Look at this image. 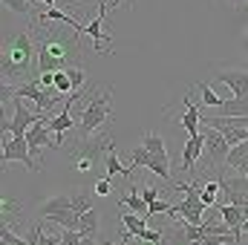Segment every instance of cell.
Segmentation results:
<instances>
[{
  "mask_svg": "<svg viewBox=\"0 0 248 245\" xmlns=\"http://www.w3.org/2000/svg\"><path fill=\"white\" fill-rule=\"evenodd\" d=\"M35 26V46H38V72H58L69 66H81L78 29L58 23L46 26V20H32Z\"/></svg>",
  "mask_w": 248,
  "mask_h": 245,
  "instance_id": "cell-1",
  "label": "cell"
},
{
  "mask_svg": "<svg viewBox=\"0 0 248 245\" xmlns=\"http://www.w3.org/2000/svg\"><path fill=\"white\" fill-rule=\"evenodd\" d=\"M0 75L9 84L17 81H35L38 78V46L29 38V32H17L15 38H6L3 55H0Z\"/></svg>",
  "mask_w": 248,
  "mask_h": 245,
  "instance_id": "cell-2",
  "label": "cell"
},
{
  "mask_svg": "<svg viewBox=\"0 0 248 245\" xmlns=\"http://www.w3.org/2000/svg\"><path fill=\"white\" fill-rule=\"evenodd\" d=\"M113 144V136L107 133H98V136H87V138H78L75 147L69 150V162L78 173H95L101 168V162L107 159V147Z\"/></svg>",
  "mask_w": 248,
  "mask_h": 245,
  "instance_id": "cell-3",
  "label": "cell"
},
{
  "mask_svg": "<svg viewBox=\"0 0 248 245\" xmlns=\"http://www.w3.org/2000/svg\"><path fill=\"white\" fill-rule=\"evenodd\" d=\"M110 101H113V87L107 84V87H98L95 90V95H93V101L81 110V122H78V138H87V136H93L101 124L107 122L110 116H113V107H110Z\"/></svg>",
  "mask_w": 248,
  "mask_h": 245,
  "instance_id": "cell-4",
  "label": "cell"
},
{
  "mask_svg": "<svg viewBox=\"0 0 248 245\" xmlns=\"http://www.w3.org/2000/svg\"><path fill=\"white\" fill-rule=\"evenodd\" d=\"M202 133H205V153H202V165L196 168V173H199V176L214 173V179H219L231 144L225 141V136H222L219 130H214V127H208V124H202Z\"/></svg>",
  "mask_w": 248,
  "mask_h": 245,
  "instance_id": "cell-5",
  "label": "cell"
},
{
  "mask_svg": "<svg viewBox=\"0 0 248 245\" xmlns=\"http://www.w3.org/2000/svg\"><path fill=\"white\" fill-rule=\"evenodd\" d=\"M3 162H23L26 170H35V173L41 170V162L32 156L29 141L26 138H17V136L9 138V130H3Z\"/></svg>",
  "mask_w": 248,
  "mask_h": 245,
  "instance_id": "cell-6",
  "label": "cell"
},
{
  "mask_svg": "<svg viewBox=\"0 0 248 245\" xmlns=\"http://www.w3.org/2000/svg\"><path fill=\"white\" fill-rule=\"evenodd\" d=\"M214 78L231 90V98L248 101V66H217Z\"/></svg>",
  "mask_w": 248,
  "mask_h": 245,
  "instance_id": "cell-7",
  "label": "cell"
},
{
  "mask_svg": "<svg viewBox=\"0 0 248 245\" xmlns=\"http://www.w3.org/2000/svg\"><path fill=\"white\" fill-rule=\"evenodd\" d=\"M107 12H110V0H98V17H95V20H90V23H84L81 35H90V38H93V46H95L98 52H104V55H113V49H104V46H101L104 41H107V44H113V38L104 32Z\"/></svg>",
  "mask_w": 248,
  "mask_h": 245,
  "instance_id": "cell-8",
  "label": "cell"
},
{
  "mask_svg": "<svg viewBox=\"0 0 248 245\" xmlns=\"http://www.w3.org/2000/svg\"><path fill=\"white\" fill-rule=\"evenodd\" d=\"M219 190L225 193V202L248 208V173H234V176H219ZM222 205V202H217Z\"/></svg>",
  "mask_w": 248,
  "mask_h": 245,
  "instance_id": "cell-9",
  "label": "cell"
},
{
  "mask_svg": "<svg viewBox=\"0 0 248 245\" xmlns=\"http://www.w3.org/2000/svg\"><path fill=\"white\" fill-rule=\"evenodd\" d=\"M12 107H15V116H12V124H9V130H12V136H17V138H26V133H29V127L32 124H38L44 119V113H29L26 107H23V98H12Z\"/></svg>",
  "mask_w": 248,
  "mask_h": 245,
  "instance_id": "cell-10",
  "label": "cell"
},
{
  "mask_svg": "<svg viewBox=\"0 0 248 245\" xmlns=\"http://www.w3.org/2000/svg\"><path fill=\"white\" fill-rule=\"evenodd\" d=\"M214 211L219 214V219L225 222V228L243 243V222H246V216H248V208H243V205H231V202H222V205H217Z\"/></svg>",
  "mask_w": 248,
  "mask_h": 245,
  "instance_id": "cell-11",
  "label": "cell"
},
{
  "mask_svg": "<svg viewBox=\"0 0 248 245\" xmlns=\"http://www.w3.org/2000/svg\"><path fill=\"white\" fill-rule=\"evenodd\" d=\"M182 104H185V113L179 116V124H182V127L187 130V136H202V110L193 104L190 92H185Z\"/></svg>",
  "mask_w": 248,
  "mask_h": 245,
  "instance_id": "cell-12",
  "label": "cell"
},
{
  "mask_svg": "<svg viewBox=\"0 0 248 245\" xmlns=\"http://www.w3.org/2000/svg\"><path fill=\"white\" fill-rule=\"evenodd\" d=\"M202 153H205V133L202 136H187V144L182 150V170L185 173L196 170V162L202 159Z\"/></svg>",
  "mask_w": 248,
  "mask_h": 245,
  "instance_id": "cell-13",
  "label": "cell"
},
{
  "mask_svg": "<svg viewBox=\"0 0 248 245\" xmlns=\"http://www.w3.org/2000/svg\"><path fill=\"white\" fill-rule=\"evenodd\" d=\"M141 144H144V147L150 150V156H153V159H156L159 165L170 168V165H168V162H170V159H168V147H165V138H162L159 133H150V130H147V133L141 136Z\"/></svg>",
  "mask_w": 248,
  "mask_h": 245,
  "instance_id": "cell-14",
  "label": "cell"
},
{
  "mask_svg": "<svg viewBox=\"0 0 248 245\" xmlns=\"http://www.w3.org/2000/svg\"><path fill=\"white\" fill-rule=\"evenodd\" d=\"M66 208H75L72 196H66V193H55V196H49V199H44V202H41V208H38V216H41V219H49L52 214L66 211Z\"/></svg>",
  "mask_w": 248,
  "mask_h": 245,
  "instance_id": "cell-15",
  "label": "cell"
},
{
  "mask_svg": "<svg viewBox=\"0 0 248 245\" xmlns=\"http://www.w3.org/2000/svg\"><path fill=\"white\" fill-rule=\"evenodd\" d=\"M225 168L234 170V173H248V141H243V144H237V147L228 150Z\"/></svg>",
  "mask_w": 248,
  "mask_h": 245,
  "instance_id": "cell-16",
  "label": "cell"
},
{
  "mask_svg": "<svg viewBox=\"0 0 248 245\" xmlns=\"http://www.w3.org/2000/svg\"><path fill=\"white\" fill-rule=\"evenodd\" d=\"M147 228V219L144 216H139V214H133V211H127V208H122V234H133V237H139L141 231Z\"/></svg>",
  "mask_w": 248,
  "mask_h": 245,
  "instance_id": "cell-17",
  "label": "cell"
},
{
  "mask_svg": "<svg viewBox=\"0 0 248 245\" xmlns=\"http://www.w3.org/2000/svg\"><path fill=\"white\" fill-rule=\"evenodd\" d=\"M104 165H107V176H124V179L133 176V168L119 162V156H116V144L107 147V159H104Z\"/></svg>",
  "mask_w": 248,
  "mask_h": 245,
  "instance_id": "cell-18",
  "label": "cell"
},
{
  "mask_svg": "<svg viewBox=\"0 0 248 245\" xmlns=\"http://www.w3.org/2000/svg\"><path fill=\"white\" fill-rule=\"evenodd\" d=\"M26 243L29 245H61V237L58 234H46L41 228V222H32V228L26 231Z\"/></svg>",
  "mask_w": 248,
  "mask_h": 245,
  "instance_id": "cell-19",
  "label": "cell"
},
{
  "mask_svg": "<svg viewBox=\"0 0 248 245\" xmlns=\"http://www.w3.org/2000/svg\"><path fill=\"white\" fill-rule=\"evenodd\" d=\"M122 208L139 214V216H144V219H150V216H147V202H144V196L139 193V187H130V193L122 199Z\"/></svg>",
  "mask_w": 248,
  "mask_h": 245,
  "instance_id": "cell-20",
  "label": "cell"
},
{
  "mask_svg": "<svg viewBox=\"0 0 248 245\" xmlns=\"http://www.w3.org/2000/svg\"><path fill=\"white\" fill-rule=\"evenodd\" d=\"M78 234L81 237H98V208L93 205L87 214H81V228H78Z\"/></svg>",
  "mask_w": 248,
  "mask_h": 245,
  "instance_id": "cell-21",
  "label": "cell"
},
{
  "mask_svg": "<svg viewBox=\"0 0 248 245\" xmlns=\"http://www.w3.org/2000/svg\"><path fill=\"white\" fill-rule=\"evenodd\" d=\"M217 116H248V101H243V98H225L217 107Z\"/></svg>",
  "mask_w": 248,
  "mask_h": 245,
  "instance_id": "cell-22",
  "label": "cell"
},
{
  "mask_svg": "<svg viewBox=\"0 0 248 245\" xmlns=\"http://www.w3.org/2000/svg\"><path fill=\"white\" fill-rule=\"evenodd\" d=\"M127 159H130V168L136 170V168H147L150 170V165H153V156H150V150L144 147V144H136L130 153H127Z\"/></svg>",
  "mask_w": 248,
  "mask_h": 245,
  "instance_id": "cell-23",
  "label": "cell"
},
{
  "mask_svg": "<svg viewBox=\"0 0 248 245\" xmlns=\"http://www.w3.org/2000/svg\"><path fill=\"white\" fill-rule=\"evenodd\" d=\"M199 92H202V104H208V107H214V110L225 101V98H219V95H217V92H214L205 81H199Z\"/></svg>",
  "mask_w": 248,
  "mask_h": 245,
  "instance_id": "cell-24",
  "label": "cell"
},
{
  "mask_svg": "<svg viewBox=\"0 0 248 245\" xmlns=\"http://www.w3.org/2000/svg\"><path fill=\"white\" fill-rule=\"evenodd\" d=\"M139 240H144V243H150V245H162L165 243V231L162 228H144L139 234Z\"/></svg>",
  "mask_w": 248,
  "mask_h": 245,
  "instance_id": "cell-25",
  "label": "cell"
},
{
  "mask_svg": "<svg viewBox=\"0 0 248 245\" xmlns=\"http://www.w3.org/2000/svg\"><path fill=\"white\" fill-rule=\"evenodd\" d=\"M3 6L17 12V15H35L32 12V0H3Z\"/></svg>",
  "mask_w": 248,
  "mask_h": 245,
  "instance_id": "cell-26",
  "label": "cell"
},
{
  "mask_svg": "<svg viewBox=\"0 0 248 245\" xmlns=\"http://www.w3.org/2000/svg\"><path fill=\"white\" fill-rule=\"evenodd\" d=\"M173 208V202H165V199H153L147 202V216H156V214H168Z\"/></svg>",
  "mask_w": 248,
  "mask_h": 245,
  "instance_id": "cell-27",
  "label": "cell"
},
{
  "mask_svg": "<svg viewBox=\"0 0 248 245\" xmlns=\"http://www.w3.org/2000/svg\"><path fill=\"white\" fill-rule=\"evenodd\" d=\"M55 87L61 90L63 95H66V92H75V90H72V81H69V72H66V69H58V72H55Z\"/></svg>",
  "mask_w": 248,
  "mask_h": 245,
  "instance_id": "cell-28",
  "label": "cell"
},
{
  "mask_svg": "<svg viewBox=\"0 0 248 245\" xmlns=\"http://www.w3.org/2000/svg\"><path fill=\"white\" fill-rule=\"evenodd\" d=\"M66 72H69V81H72V90H81V87L87 84V75H84V69H81V66H69Z\"/></svg>",
  "mask_w": 248,
  "mask_h": 245,
  "instance_id": "cell-29",
  "label": "cell"
},
{
  "mask_svg": "<svg viewBox=\"0 0 248 245\" xmlns=\"http://www.w3.org/2000/svg\"><path fill=\"white\" fill-rule=\"evenodd\" d=\"M81 243H84V237L78 231H69V228L61 231V245H81Z\"/></svg>",
  "mask_w": 248,
  "mask_h": 245,
  "instance_id": "cell-30",
  "label": "cell"
},
{
  "mask_svg": "<svg viewBox=\"0 0 248 245\" xmlns=\"http://www.w3.org/2000/svg\"><path fill=\"white\" fill-rule=\"evenodd\" d=\"M93 190H95L98 196H110V193H113V176H104V179H98Z\"/></svg>",
  "mask_w": 248,
  "mask_h": 245,
  "instance_id": "cell-31",
  "label": "cell"
},
{
  "mask_svg": "<svg viewBox=\"0 0 248 245\" xmlns=\"http://www.w3.org/2000/svg\"><path fill=\"white\" fill-rule=\"evenodd\" d=\"M199 199L205 202V208H217V193H214V190L202 187V190H199Z\"/></svg>",
  "mask_w": 248,
  "mask_h": 245,
  "instance_id": "cell-32",
  "label": "cell"
},
{
  "mask_svg": "<svg viewBox=\"0 0 248 245\" xmlns=\"http://www.w3.org/2000/svg\"><path fill=\"white\" fill-rule=\"evenodd\" d=\"M41 87H55V72H38V78H35Z\"/></svg>",
  "mask_w": 248,
  "mask_h": 245,
  "instance_id": "cell-33",
  "label": "cell"
},
{
  "mask_svg": "<svg viewBox=\"0 0 248 245\" xmlns=\"http://www.w3.org/2000/svg\"><path fill=\"white\" fill-rule=\"evenodd\" d=\"M139 193L144 196V202H153V199H159V187L153 184V187H139Z\"/></svg>",
  "mask_w": 248,
  "mask_h": 245,
  "instance_id": "cell-34",
  "label": "cell"
},
{
  "mask_svg": "<svg viewBox=\"0 0 248 245\" xmlns=\"http://www.w3.org/2000/svg\"><path fill=\"white\" fill-rule=\"evenodd\" d=\"M9 211H12V214H20V202H9V199H3V216H9Z\"/></svg>",
  "mask_w": 248,
  "mask_h": 245,
  "instance_id": "cell-35",
  "label": "cell"
},
{
  "mask_svg": "<svg viewBox=\"0 0 248 245\" xmlns=\"http://www.w3.org/2000/svg\"><path fill=\"white\" fill-rule=\"evenodd\" d=\"M243 52H248V35L243 38Z\"/></svg>",
  "mask_w": 248,
  "mask_h": 245,
  "instance_id": "cell-36",
  "label": "cell"
},
{
  "mask_svg": "<svg viewBox=\"0 0 248 245\" xmlns=\"http://www.w3.org/2000/svg\"><path fill=\"white\" fill-rule=\"evenodd\" d=\"M243 234H248V216H246V222H243Z\"/></svg>",
  "mask_w": 248,
  "mask_h": 245,
  "instance_id": "cell-37",
  "label": "cell"
},
{
  "mask_svg": "<svg viewBox=\"0 0 248 245\" xmlns=\"http://www.w3.org/2000/svg\"><path fill=\"white\" fill-rule=\"evenodd\" d=\"M119 3H122V0H110V9H113V6H119Z\"/></svg>",
  "mask_w": 248,
  "mask_h": 245,
  "instance_id": "cell-38",
  "label": "cell"
}]
</instances>
